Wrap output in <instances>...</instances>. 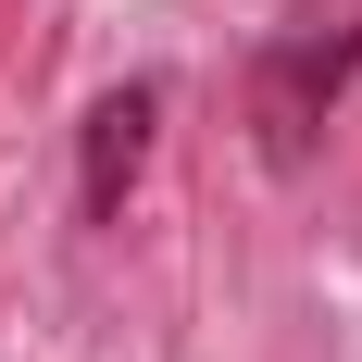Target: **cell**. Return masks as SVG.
Here are the masks:
<instances>
[{
	"instance_id": "1",
	"label": "cell",
	"mask_w": 362,
	"mask_h": 362,
	"mask_svg": "<svg viewBox=\"0 0 362 362\" xmlns=\"http://www.w3.org/2000/svg\"><path fill=\"white\" fill-rule=\"evenodd\" d=\"M362 63V25H288L275 50H262V75H250V112H262V163H300L313 150V125H325V100H337V75Z\"/></svg>"
},
{
	"instance_id": "2",
	"label": "cell",
	"mask_w": 362,
	"mask_h": 362,
	"mask_svg": "<svg viewBox=\"0 0 362 362\" xmlns=\"http://www.w3.org/2000/svg\"><path fill=\"white\" fill-rule=\"evenodd\" d=\"M150 125H163V88H100L88 100V163H75V213L88 225L125 213V175L150 163Z\"/></svg>"
}]
</instances>
